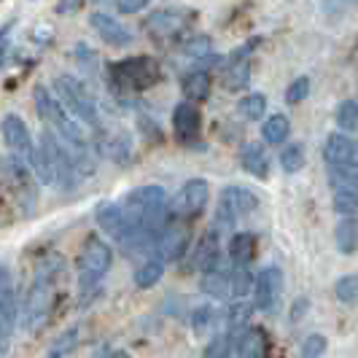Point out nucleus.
<instances>
[{
    "instance_id": "1a4fd4ad",
    "label": "nucleus",
    "mask_w": 358,
    "mask_h": 358,
    "mask_svg": "<svg viewBox=\"0 0 358 358\" xmlns=\"http://www.w3.org/2000/svg\"><path fill=\"white\" fill-rule=\"evenodd\" d=\"M208 197H210V183L205 178H192L180 186V192L176 194L173 205H170V213L178 221H192L197 218L205 205H208Z\"/></svg>"
},
{
    "instance_id": "cd10ccee",
    "label": "nucleus",
    "mask_w": 358,
    "mask_h": 358,
    "mask_svg": "<svg viewBox=\"0 0 358 358\" xmlns=\"http://www.w3.org/2000/svg\"><path fill=\"white\" fill-rule=\"evenodd\" d=\"M253 315V305L251 302H232L229 310H227V334L234 337L240 329H245L248 321Z\"/></svg>"
},
{
    "instance_id": "a19ab883",
    "label": "nucleus",
    "mask_w": 358,
    "mask_h": 358,
    "mask_svg": "<svg viewBox=\"0 0 358 358\" xmlns=\"http://www.w3.org/2000/svg\"><path fill=\"white\" fill-rule=\"evenodd\" d=\"M232 340L227 331L224 334H215L213 340L208 342V348H205V358H229L232 353Z\"/></svg>"
},
{
    "instance_id": "9b49d317",
    "label": "nucleus",
    "mask_w": 358,
    "mask_h": 358,
    "mask_svg": "<svg viewBox=\"0 0 358 358\" xmlns=\"http://www.w3.org/2000/svg\"><path fill=\"white\" fill-rule=\"evenodd\" d=\"M0 135H3V143L8 145V151L19 159H27L33 154V148H36L30 127L24 124V119L19 113H6L0 119Z\"/></svg>"
},
{
    "instance_id": "c85d7f7f",
    "label": "nucleus",
    "mask_w": 358,
    "mask_h": 358,
    "mask_svg": "<svg viewBox=\"0 0 358 358\" xmlns=\"http://www.w3.org/2000/svg\"><path fill=\"white\" fill-rule=\"evenodd\" d=\"M329 180L334 189L342 192H356L358 194V164H348V167H329Z\"/></svg>"
},
{
    "instance_id": "9d476101",
    "label": "nucleus",
    "mask_w": 358,
    "mask_h": 358,
    "mask_svg": "<svg viewBox=\"0 0 358 358\" xmlns=\"http://www.w3.org/2000/svg\"><path fill=\"white\" fill-rule=\"evenodd\" d=\"M280 296H283V269L269 264L253 280V307L262 313H269L278 307Z\"/></svg>"
},
{
    "instance_id": "58836bf2",
    "label": "nucleus",
    "mask_w": 358,
    "mask_h": 358,
    "mask_svg": "<svg viewBox=\"0 0 358 358\" xmlns=\"http://www.w3.org/2000/svg\"><path fill=\"white\" fill-rule=\"evenodd\" d=\"M334 294L342 305H358V275H345L337 280Z\"/></svg>"
},
{
    "instance_id": "49530a36",
    "label": "nucleus",
    "mask_w": 358,
    "mask_h": 358,
    "mask_svg": "<svg viewBox=\"0 0 358 358\" xmlns=\"http://www.w3.org/2000/svg\"><path fill=\"white\" fill-rule=\"evenodd\" d=\"M81 8V3H59L57 6V14H73V11H78Z\"/></svg>"
},
{
    "instance_id": "f8f14e48",
    "label": "nucleus",
    "mask_w": 358,
    "mask_h": 358,
    "mask_svg": "<svg viewBox=\"0 0 358 358\" xmlns=\"http://www.w3.org/2000/svg\"><path fill=\"white\" fill-rule=\"evenodd\" d=\"M154 251H157V259L162 264L164 262H178L180 256H186V251H189V232L180 224H167L157 237Z\"/></svg>"
},
{
    "instance_id": "dca6fc26",
    "label": "nucleus",
    "mask_w": 358,
    "mask_h": 358,
    "mask_svg": "<svg viewBox=\"0 0 358 358\" xmlns=\"http://www.w3.org/2000/svg\"><path fill=\"white\" fill-rule=\"evenodd\" d=\"M90 24L92 30L103 38L106 43H110V46H127V43H132V30L124 27L116 17L106 14V11H92Z\"/></svg>"
},
{
    "instance_id": "a878e982",
    "label": "nucleus",
    "mask_w": 358,
    "mask_h": 358,
    "mask_svg": "<svg viewBox=\"0 0 358 358\" xmlns=\"http://www.w3.org/2000/svg\"><path fill=\"white\" fill-rule=\"evenodd\" d=\"M164 278V264L159 259H143V264L135 269V286L141 291L159 286V280Z\"/></svg>"
},
{
    "instance_id": "5701e85b",
    "label": "nucleus",
    "mask_w": 358,
    "mask_h": 358,
    "mask_svg": "<svg viewBox=\"0 0 358 358\" xmlns=\"http://www.w3.org/2000/svg\"><path fill=\"white\" fill-rule=\"evenodd\" d=\"M253 256H256V237L251 232H234L232 240H229V262H232V267L245 269Z\"/></svg>"
},
{
    "instance_id": "39448f33",
    "label": "nucleus",
    "mask_w": 358,
    "mask_h": 358,
    "mask_svg": "<svg viewBox=\"0 0 358 358\" xmlns=\"http://www.w3.org/2000/svg\"><path fill=\"white\" fill-rule=\"evenodd\" d=\"M110 84L124 92H145L162 81V65L154 57H127L108 68Z\"/></svg>"
},
{
    "instance_id": "f704fd0d",
    "label": "nucleus",
    "mask_w": 358,
    "mask_h": 358,
    "mask_svg": "<svg viewBox=\"0 0 358 358\" xmlns=\"http://www.w3.org/2000/svg\"><path fill=\"white\" fill-rule=\"evenodd\" d=\"M337 248L342 253H353L358 245V221H337Z\"/></svg>"
},
{
    "instance_id": "f03ea898",
    "label": "nucleus",
    "mask_w": 358,
    "mask_h": 358,
    "mask_svg": "<svg viewBox=\"0 0 358 358\" xmlns=\"http://www.w3.org/2000/svg\"><path fill=\"white\" fill-rule=\"evenodd\" d=\"M62 256H49L36 267L33 283L24 294V307H22V321L30 334H36L43 329V323L49 321L54 307V286L62 275Z\"/></svg>"
},
{
    "instance_id": "6e6552de",
    "label": "nucleus",
    "mask_w": 358,
    "mask_h": 358,
    "mask_svg": "<svg viewBox=\"0 0 358 358\" xmlns=\"http://www.w3.org/2000/svg\"><path fill=\"white\" fill-rule=\"evenodd\" d=\"M38 143L43 145L46 157H49V164H52V173H54V183L62 189V192H71L78 180V170L73 164V157L68 148L59 145V138L54 132H41V141Z\"/></svg>"
},
{
    "instance_id": "7c9ffc66",
    "label": "nucleus",
    "mask_w": 358,
    "mask_h": 358,
    "mask_svg": "<svg viewBox=\"0 0 358 358\" xmlns=\"http://www.w3.org/2000/svg\"><path fill=\"white\" fill-rule=\"evenodd\" d=\"M334 213L340 221H358V194L334 189Z\"/></svg>"
},
{
    "instance_id": "4c0bfd02",
    "label": "nucleus",
    "mask_w": 358,
    "mask_h": 358,
    "mask_svg": "<svg viewBox=\"0 0 358 358\" xmlns=\"http://www.w3.org/2000/svg\"><path fill=\"white\" fill-rule=\"evenodd\" d=\"M253 291V278L248 269L232 267V299L234 302H243V296H248Z\"/></svg>"
},
{
    "instance_id": "7ed1b4c3",
    "label": "nucleus",
    "mask_w": 358,
    "mask_h": 358,
    "mask_svg": "<svg viewBox=\"0 0 358 358\" xmlns=\"http://www.w3.org/2000/svg\"><path fill=\"white\" fill-rule=\"evenodd\" d=\"M54 97L59 100V106L71 113L78 124H90L94 129H100L103 119H100V106L97 97L90 92V87L76 78L71 73H62L54 78Z\"/></svg>"
},
{
    "instance_id": "393cba45",
    "label": "nucleus",
    "mask_w": 358,
    "mask_h": 358,
    "mask_svg": "<svg viewBox=\"0 0 358 358\" xmlns=\"http://www.w3.org/2000/svg\"><path fill=\"white\" fill-rule=\"evenodd\" d=\"M183 94H186V103H205L210 97V76L205 71H192L183 78Z\"/></svg>"
},
{
    "instance_id": "b1692460",
    "label": "nucleus",
    "mask_w": 358,
    "mask_h": 358,
    "mask_svg": "<svg viewBox=\"0 0 358 358\" xmlns=\"http://www.w3.org/2000/svg\"><path fill=\"white\" fill-rule=\"evenodd\" d=\"M291 135V122L286 113H272L262 124V138L267 145H283Z\"/></svg>"
},
{
    "instance_id": "c9c22d12",
    "label": "nucleus",
    "mask_w": 358,
    "mask_h": 358,
    "mask_svg": "<svg viewBox=\"0 0 358 358\" xmlns=\"http://www.w3.org/2000/svg\"><path fill=\"white\" fill-rule=\"evenodd\" d=\"M76 348H78V329L73 326V329H65V331L52 342L49 358H65L68 353H73Z\"/></svg>"
},
{
    "instance_id": "ea45409f",
    "label": "nucleus",
    "mask_w": 358,
    "mask_h": 358,
    "mask_svg": "<svg viewBox=\"0 0 358 358\" xmlns=\"http://www.w3.org/2000/svg\"><path fill=\"white\" fill-rule=\"evenodd\" d=\"M307 97H310V78L307 76L294 78L286 90V103L288 106H299V103H305Z\"/></svg>"
},
{
    "instance_id": "473e14b6",
    "label": "nucleus",
    "mask_w": 358,
    "mask_h": 358,
    "mask_svg": "<svg viewBox=\"0 0 358 358\" xmlns=\"http://www.w3.org/2000/svg\"><path fill=\"white\" fill-rule=\"evenodd\" d=\"M103 154L106 157H110L113 162H119V164H124V162L132 159V145H129V141H127L124 135H113V138H106L103 141Z\"/></svg>"
},
{
    "instance_id": "c756f323",
    "label": "nucleus",
    "mask_w": 358,
    "mask_h": 358,
    "mask_svg": "<svg viewBox=\"0 0 358 358\" xmlns=\"http://www.w3.org/2000/svg\"><path fill=\"white\" fill-rule=\"evenodd\" d=\"M237 110H240L243 119L259 122V119L267 113V97H264L262 92H251V94H245V97L237 103Z\"/></svg>"
},
{
    "instance_id": "f257e3e1",
    "label": "nucleus",
    "mask_w": 358,
    "mask_h": 358,
    "mask_svg": "<svg viewBox=\"0 0 358 358\" xmlns=\"http://www.w3.org/2000/svg\"><path fill=\"white\" fill-rule=\"evenodd\" d=\"M33 103H36L38 116L52 127L49 132H54L57 138H62L65 143L71 145V151H76L73 164H76L78 176H81V173L92 176V173H94V159H92V145H90L87 132H84V127L78 124L71 113L59 106V100L54 97L52 92L46 90V87H41V84L33 90Z\"/></svg>"
},
{
    "instance_id": "6ab92c4d",
    "label": "nucleus",
    "mask_w": 358,
    "mask_h": 358,
    "mask_svg": "<svg viewBox=\"0 0 358 358\" xmlns=\"http://www.w3.org/2000/svg\"><path fill=\"white\" fill-rule=\"evenodd\" d=\"M218 259H221V245H218V232L210 229L199 237V243L192 251V267L199 272H210L218 267Z\"/></svg>"
},
{
    "instance_id": "20e7f679",
    "label": "nucleus",
    "mask_w": 358,
    "mask_h": 358,
    "mask_svg": "<svg viewBox=\"0 0 358 358\" xmlns=\"http://www.w3.org/2000/svg\"><path fill=\"white\" fill-rule=\"evenodd\" d=\"M124 213L141 227L145 232L159 234L164 229V221H167V194L162 186H138L132 189L122 202Z\"/></svg>"
},
{
    "instance_id": "2f4dec72",
    "label": "nucleus",
    "mask_w": 358,
    "mask_h": 358,
    "mask_svg": "<svg viewBox=\"0 0 358 358\" xmlns=\"http://www.w3.org/2000/svg\"><path fill=\"white\" fill-rule=\"evenodd\" d=\"M305 164H307V157H305V145L302 143H288L286 148L280 151V167L286 170L288 176L305 170Z\"/></svg>"
},
{
    "instance_id": "bb28decb",
    "label": "nucleus",
    "mask_w": 358,
    "mask_h": 358,
    "mask_svg": "<svg viewBox=\"0 0 358 358\" xmlns=\"http://www.w3.org/2000/svg\"><path fill=\"white\" fill-rule=\"evenodd\" d=\"M27 164H30V173H33V178H36L38 183L52 186V183H54L52 164H49V157H46V151H43V145H41V143H36L33 154L27 157Z\"/></svg>"
},
{
    "instance_id": "aec40b11",
    "label": "nucleus",
    "mask_w": 358,
    "mask_h": 358,
    "mask_svg": "<svg viewBox=\"0 0 358 358\" xmlns=\"http://www.w3.org/2000/svg\"><path fill=\"white\" fill-rule=\"evenodd\" d=\"M199 291L210 299H232V269H224L218 264L210 272H202Z\"/></svg>"
},
{
    "instance_id": "0eeeda50",
    "label": "nucleus",
    "mask_w": 358,
    "mask_h": 358,
    "mask_svg": "<svg viewBox=\"0 0 358 358\" xmlns=\"http://www.w3.org/2000/svg\"><path fill=\"white\" fill-rule=\"evenodd\" d=\"M256 208H259L256 192L245 189V186H227L218 197V208H215V232L218 229H232L237 215H248Z\"/></svg>"
},
{
    "instance_id": "2eb2a0df",
    "label": "nucleus",
    "mask_w": 358,
    "mask_h": 358,
    "mask_svg": "<svg viewBox=\"0 0 358 358\" xmlns=\"http://www.w3.org/2000/svg\"><path fill=\"white\" fill-rule=\"evenodd\" d=\"M323 157L329 162V167L358 164V143L345 132H331L323 143Z\"/></svg>"
},
{
    "instance_id": "f3484780",
    "label": "nucleus",
    "mask_w": 358,
    "mask_h": 358,
    "mask_svg": "<svg viewBox=\"0 0 358 358\" xmlns=\"http://www.w3.org/2000/svg\"><path fill=\"white\" fill-rule=\"evenodd\" d=\"M183 30V14L173 11V8H162L154 11L148 22H145V33L157 41H170Z\"/></svg>"
},
{
    "instance_id": "a211bd4d",
    "label": "nucleus",
    "mask_w": 358,
    "mask_h": 358,
    "mask_svg": "<svg viewBox=\"0 0 358 358\" xmlns=\"http://www.w3.org/2000/svg\"><path fill=\"white\" fill-rule=\"evenodd\" d=\"M240 167L256 180H267L269 178V154L264 143H245L240 148Z\"/></svg>"
},
{
    "instance_id": "ddd939ff",
    "label": "nucleus",
    "mask_w": 358,
    "mask_h": 358,
    "mask_svg": "<svg viewBox=\"0 0 358 358\" xmlns=\"http://www.w3.org/2000/svg\"><path fill=\"white\" fill-rule=\"evenodd\" d=\"M17 326V288L14 275L6 262H0V329L6 334H14Z\"/></svg>"
},
{
    "instance_id": "4be33fe9",
    "label": "nucleus",
    "mask_w": 358,
    "mask_h": 358,
    "mask_svg": "<svg viewBox=\"0 0 358 358\" xmlns=\"http://www.w3.org/2000/svg\"><path fill=\"white\" fill-rule=\"evenodd\" d=\"M237 356L240 358H267L269 337L262 326H251L237 337Z\"/></svg>"
},
{
    "instance_id": "de8ad7c7",
    "label": "nucleus",
    "mask_w": 358,
    "mask_h": 358,
    "mask_svg": "<svg viewBox=\"0 0 358 358\" xmlns=\"http://www.w3.org/2000/svg\"><path fill=\"white\" fill-rule=\"evenodd\" d=\"M110 358H127L124 353H116V356H110Z\"/></svg>"
},
{
    "instance_id": "72a5a7b5",
    "label": "nucleus",
    "mask_w": 358,
    "mask_h": 358,
    "mask_svg": "<svg viewBox=\"0 0 358 358\" xmlns=\"http://www.w3.org/2000/svg\"><path fill=\"white\" fill-rule=\"evenodd\" d=\"M334 119H337V127L345 135L348 132H358V100H342L340 106H337Z\"/></svg>"
},
{
    "instance_id": "79ce46f5",
    "label": "nucleus",
    "mask_w": 358,
    "mask_h": 358,
    "mask_svg": "<svg viewBox=\"0 0 358 358\" xmlns=\"http://www.w3.org/2000/svg\"><path fill=\"white\" fill-rule=\"evenodd\" d=\"M326 348H329V342L323 334H310L305 342H302V348H299V353L302 358H321L326 353Z\"/></svg>"
},
{
    "instance_id": "423d86ee",
    "label": "nucleus",
    "mask_w": 358,
    "mask_h": 358,
    "mask_svg": "<svg viewBox=\"0 0 358 358\" xmlns=\"http://www.w3.org/2000/svg\"><path fill=\"white\" fill-rule=\"evenodd\" d=\"M113 267V248L100 234H90L78 253V286L81 291H94L103 283L108 269Z\"/></svg>"
},
{
    "instance_id": "412c9836",
    "label": "nucleus",
    "mask_w": 358,
    "mask_h": 358,
    "mask_svg": "<svg viewBox=\"0 0 358 358\" xmlns=\"http://www.w3.org/2000/svg\"><path fill=\"white\" fill-rule=\"evenodd\" d=\"M251 46L253 43H248V46H243L240 52L234 54L232 62H229V68H227V73H224V87H227L229 92H240L251 84V59L245 57Z\"/></svg>"
},
{
    "instance_id": "37998d69",
    "label": "nucleus",
    "mask_w": 358,
    "mask_h": 358,
    "mask_svg": "<svg viewBox=\"0 0 358 358\" xmlns=\"http://www.w3.org/2000/svg\"><path fill=\"white\" fill-rule=\"evenodd\" d=\"M210 49H213V43H210V38H205V36L192 38V41H186V43H183V52L189 54V57H197V59L208 57Z\"/></svg>"
},
{
    "instance_id": "c03bdc74",
    "label": "nucleus",
    "mask_w": 358,
    "mask_h": 358,
    "mask_svg": "<svg viewBox=\"0 0 358 358\" xmlns=\"http://www.w3.org/2000/svg\"><path fill=\"white\" fill-rule=\"evenodd\" d=\"M113 8H116L119 14H138V11H145V8H148V3H145V0H119V3H113Z\"/></svg>"
},
{
    "instance_id": "4468645a",
    "label": "nucleus",
    "mask_w": 358,
    "mask_h": 358,
    "mask_svg": "<svg viewBox=\"0 0 358 358\" xmlns=\"http://www.w3.org/2000/svg\"><path fill=\"white\" fill-rule=\"evenodd\" d=\"M199 129H202V116L199 108L192 103H180L173 110V132L180 145H192L199 141Z\"/></svg>"
},
{
    "instance_id": "e433bc0d",
    "label": "nucleus",
    "mask_w": 358,
    "mask_h": 358,
    "mask_svg": "<svg viewBox=\"0 0 358 358\" xmlns=\"http://www.w3.org/2000/svg\"><path fill=\"white\" fill-rule=\"evenodd\" d=\"M215 321H218V310H215L213 305L194 307V310H192V318H189L192 329H194L197 334H202V331H208L210 326H215Z\"/></svg>"
},
{
    "instance_id": "a18cd8bd",
    "label": "nucleus",
    "mask_w": 358,
    "mask_h": 358,
    "mask_svg": "<svg viewBox=\"0 0 358 358\" xmlns=\"http://www.w3.org/2000/svg\"><path fill=\"white\" fill-rule=\"evenodd\" d=\"M11 24H14V22H8L6 27H0V59H3V49H6V43H8V33H11Z\"/></svg>"
}]
</instances>
